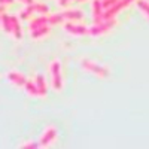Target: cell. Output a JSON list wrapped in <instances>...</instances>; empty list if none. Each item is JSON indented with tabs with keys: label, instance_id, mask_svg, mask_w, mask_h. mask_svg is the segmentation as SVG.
I'll return each instance as SVG.
<instances>
[{
	"label": "cell",
	"instance_id": "obj_13",
	"mask_svg": "<svg viewBox=\"0 0 149 149\" xmlns=\"http://www.w3.org/2000/svg\"><path fill=\"white\" fill-rule=\"evenodd\" d=\"M24 88H26V91L29 93V95H33V97L37 95V88H36V85H34L33 81H29V79H27L26 85H24Z\"/></svg>",
	"mask_w": 149,
	"mask_h": 149
},
{
	"label": "cell",
	"instance_id": "obj_11",
	"mask_svg": "<svg viewBox=\"0 0 149 149\" xmlns=\"http://www.w3.org/2000/svg\"><path fill=\"white\" fill-rule=\"evenodd\" d=\"M63 21H64L63 14H54V15L46 17V24H48V26H55V24H60Z\"/></svg>",
	"mask_w": 149,
	"mask_h": 149
},
{
	"label": "cell",
	"instance_id": "obj_19",
	"mask_svg": "<svg viewBox=\"0 0 149 149\" xmlns=\"http://www.w3.org/2000/svg\"><path fill=\"white\" fill-rule=\"evenodd\" d=\"M22 149H36V148H39V145H37L36 142H27V143H24L21 145Z\"/></svg>",
	"mask_w": 149,
	"mask_h": 149
},
{
	"label": "cell",
	"instance_id": "obj_9",
	"mask_svg": "<svg viewBox=\"0 0 149 149\" xmlns=\"http://www.w3.org/2000/svg\"><path fill=\"white\" fill-rule=\"evenodd\" d=\"M34 85H36V88H37V95H39V97H45L48 88H46V84H45V78L42 76V74H37V76H36Z\"/></svg>",
	"mask_w": 149,
	"mask_h": 149
},
{
	"label": "cell",
	"instance_id": "obj_17",
	"mask_svg": "<svg viewBox=\"0 0 149 149\" xmlns=\"http://www.w3.org/2000/svg\"><path fill=\"white\" fill-rule=\"evenodd\" d=\"M43 24H46V17H39V18H36V19H33L31 21V24H30V30H33V29H36V27H39V26H43Z\"/></svg>",
	"mask_w": 149,
	"mask_h": 149
},
{
	"label": "cell",
	"instance_id": "obj_15",
	"mask_svg": "<svg viewBox=\"0 0 149 149\" xmlns=\"http://www.w3.org/2000/svg\"><path fill=\"white\" fill-rule=\"evenodd\" d=\"M31 9H33V12H40V14H48L49 12V9H48V6L46 5H43V3H31Z\"/></svg>",
	"mask_w": 149,
	"mask_h": 149
},
{
	"label": "cell",
	"instance_id": "obj_4",
	"mask_svg": "<svg viewBox=\"0 0 149 149\" xmlns=\"http://www.w3.org/2000/svg\"><path fill=\"white\" fill-rule=\"evenodd\" d=\"M57 139V128L55 127H48L45 130V133L42 134V137L39 140V146L40 148H48V146H51Z\"/></svg>",
	"mask_w": 149,
	"mask_h": 149
},
{
	"label": "cell",
	"instance_id": "obj_5",
	"mask_svg": "<svg viewBox=\"0 0 149 149\" xmlns=\"http://www.w3.org/2000/svg\"><path fill=\"white\" fill-rule=\"evenodd\" d=\"M64 30L73 36H84V34H88V29L85 26H79V24H72V22H67L64 24Z\"/></svg>",
	"mask_w": 149,
	"mask_h": 149
},
{
	"label": "cell",
	"instance_id": "obj_7",
	"mask_svg": "<svg viewBox=\"0 0 149 149\" xmlns=\"http://www.w3.org/2000/svg\"><path fill=\"white\" fill-rule=\"evenodd\" d=\"M102 14H103L102 0H94L93 2V19H94V24H98V22L103 21Z\"/></svg>",
	"mask_w": 149,
	"mask_h": 149
},
{
	"label": "cell",
	"instance_id": "obj_14",
	"mask_svg": "<svg viewBox=\"0 0 149 149\" xmlns=\"http://www.w3.org/2000/svg\"><path fill=\"white\" fill-rule=\"evenodd\" d=\"M136 3H137V8L142 10V14L145 15V18L148 19V18H149V15H148V12H149L148 2H146V0H136Z\"/></svg>",
	"mask_w": 149,
	"mask_h": 149
},
{
	"label": "cell",
	"instance_id": "obj_10",
	"mask_svg": "<svg viewBox=\"0 0 149 149\" xmlns=\"http://www.w3.org/2000/svg\"><path fill=\"white\" fill-rule=\"evenodd\" d=\"M9 22H10V33H12V36H14L17 40H19L21 39V27H19L18 18L9 17Z\"/></svg>",
	"mask_w": 149,
	"mask_h": 149
},
{
	"label": "cell",
	"instance_id": "obj_1",
	"mask_svg": "<svg viewBox=\"0 0 149 149\" xmlns=\"http://www.w3.org/2000/svg\"><path fill=\"white\" fill-rule=\"evenodd\" d=\"M116 26V19L115 18H109V19H103L102 22L98 24H94V26L91 29H88V34L97 37V36H102L107 31H110L112 29H113Z\"/></svg>",
	"mask_w": 149,
	"mask_h": 149
},
{
	"label": "cell",
	"instance_id": "obj_12",
	"mask_svg": "<svg viewBox=\"0 0 149 149\" xmlns=\"http://www.w3.org/2000/svg\"><path fill=\"white\" fill-rule=\"evenodd\" d=\"M64 19H82V12L81 10H66L63 12Z\"/></svg>",
	"mask_w": 149,
	"mask_h": 149
},
{
	"label": "cell",
	"instance_id": "obj_20",
	"mask_svg": "<svg viewBox=\"0 0 149 149\" xmlns=\"http://www.w3.org/2000/svg\"><path fill=\"white\" fill-rule=\"evenodd\" d=\"M70 2H74V0H58V5L60 6H67Z\"/></svg>",
	"mask_w": 149,
	"mask_h": 149
},
{
	"label": "cell",
	"instance_id": "obj_8",
	"mask_svg": "<svg viewBox=\"0 0 149 149\" xmlns=\"http://www.w3.org/2000/svg\"><path fill=\"white\" fill-rule=\"evenodd\" d=\"M30 34L33 39H42V37L48 36L49 34V26L48 24H43V26H39L33 30H30Z\"/></svg>",
	"mask_w": 149,
	"mask_h": 149
},
{
	"label": "cell",
	"instance_id": "obj_2",
	"mask_svg": "<svg viewBox=\"0 0 149 149\" xmlns=\"http://www.w3.org/2000/svg\"><path fill=\"white\" fill-rule=\"evenodd\" d=\"M81 64H82V67L85 69V70H88L90 73H93V74H95V76H98V78H102V79H106V78H109V69H106V67H103V66H100V64H95L94 61H91V60H88V58H84L82 61H81Z\"/></svg>",
	"mask_w": 149,
	"mask_h": 149
},
{
	"label": "cell",
	"instance_id": "obj_6",
	"mask_svg": "<svg viewBox=\"0 0 149 149\" xmlns=\"http://www.w3.org/2000/svg\"><path fill=\"white\" fill-rule=\"evenodd\" d=\"M8 79L14 84V85H17V86H19V88H24V85H26V82H27V79L24 78V74H21L19 72H15V70H12V72H8Z\"/></svg>",
	"mask_w": 149,
	"mask_h": 149
},
{
	"label": "cell",
	"instance_id": "obj_3",
	"mask_svg": "<svg viewBox=\"0 0 149 149\" xmlns=\"http://www.w3.org/2000/svg\"><path fill=\"white\" fill-rule=\"evenodd\" d=\"M49 70H51V76H52V86L55 91H60L63 88V79H61V66L60 63L55 60L49 66Z\"/></svg>",
	"mask_w": 149,
	"mask_h": 149
},
{
	"label": "cell",
	"instance_id": "obj_16",
	"mask_svg": "<svg viewBox=\"0 0 149 149\" xmlns=\"http://www.w3.org/2000/svg\"><path fill=\"white\" fill-rule=\"evenodd\" d=\"M0 19H2V27L6 33L10 34V22H9V17L5 14H0Z\"/></svg>",
	"mask_w": 149,
	"mask_h": 149
},
{
	"label": "cell",
	"instance_id": "obj_18",
	"mask_svg": "<svg viewBox=\"0 0 149 149\" xmlns=\"http://www.w3.org/2000/svg\"><path fill=\"white\" fill-rule=\"evenodd\" d=\"M31 14H33V9H31V5H29V8H27L26 10H21V14H19V18L26 19V18H29V17H30Z\"/></svg>",
	"mask_w": 149,
	"mask_h": 149
},
{
	"label": "cell",
	"instance_id": "obj_22",
	"mask_svg": "<svg viewBox=\"0 0 149 149\" xmlns=\"http://www.w3.org/2000/svg\"><path fill=\"white\" fill-rule=\"evenodd\" d=\"M19 2L26 3V5H31V3H34V0H19Z\"/></svg>",
	"mask_w": 149,
	"mask_h": 149
},
{
	"label": "cell",
	"instance_id": "obj_23",
	"mask_svg": "<svg viewBox=\"0 0 149 149\" xmlns=\"http://www.w3.org/2000/svg\"><path fill=\"white\" fill-rule=\"evenodd\" d=\"M3 10H5V9H3V6H2V5H0V14H2V12H3Z\"/></svg>",
	"mask_w": 149,
	"mask_h": 149
},
{
	"label": "cell",
	"instance_id": "obj_24",
	"mask_svg": "<svg viewBox=\"0 0 149 149\" xmlns=\"http://www.w3.org/2000/svg\"><path fill=\"white\" fill-rule=\"evenodd\" d=\"M79 2H85V0H79Z\"/></svg>",
	"mask_w": 149,
	"mask_h": 149
},
{
	"label": "cell",
	"instance_id": "obj_21",
	"mask_svg": "<svg viewBox=\"0 0 149 149\" xmlns=\"http://www.w3.org/2000/svg\"><path fill=\"white\" fill-rule=\"evenodd\" d=\"M14 3V0H0V5H10Z\"/></svg>",
	"mask_w": 149,
	"mask_h": 149
}]
</instances>
